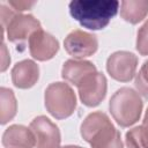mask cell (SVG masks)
<instances>
[{"label": "cell", "mask_w": 148, "mask_h": 148, "mask_svg": "<svg viewBox=\"0 0 148 148\" xmlns=\"http://www.w3.org/2000/svg\"><path fill=\"white\" fill-rule=\"evenodd\" d=\"M118 7L117 0H73L69 2V13L82 27L99 30L109 24Z\"/></svg>", "instance_id": "1"}, {"label": "cell", "mask_w": 148, "mask_h": 148, "mask_svg": "<svg viewBox=\"0 0 148 148\" xmlns=\"http://www.w3.org/2000/svg\"><path fill=\"white\" fill-rule=\"evenodd\" d=\"M82 138L91 148H124L119 131L103 112H92L81 125Z\"/></svg>", "instance_id": "2"}, {"label": "cell", "mask_w": 148, "mask_h": 148, "mask_svg": "<svg viewBox=\"0 0 148 148\" xmlns=\"http://www.w3.org/2000/svg\"><path fill=\"white\" fill-rule=\"evenodd\" d=\"M142 106L143 104L139 94L128 87L118 89L109 102L110 112L121 127H128L135 124L141 116Z\"/></svg>", "instance_id": "3"}, {"label": "cell", "mask_w": 148, "mask_h": 148, "mask_svg": "<svg viewBox=\"0 0 148 148\" xmlns=\"http://www.w3.org/2000/svg\"><path fill=\"white\" fill-rule=\"evenodd\" d=\"M45 106L57 119L69 117L76 108L73 89L65 82H53L45 90Z\"/></svg>", "instance_id": "4"}, {"label": "cell", "mask_w": 148, "mask_h": 148, "mask_svg": "<svg viewBox=\"0 0 148 148\" xmlns=\"http://www.w3.org/2000/svg\"><path fill=\"white\" fill-rule=\"evenodd\" d=\"M76 87L81 102L87 106H96L106 95V77L102 73L94 72L83 77Z\"/></svg>", "instance_id": "5"}, {"label": "cell", "mask_w": 148, "mask_h": 148, "mask_svg": "<svg viewBox=\"0 0 148 148\" xmlns=\"http://www.w3.org/2000/svg\"><path fill=\"white\" fill-rule=\"evenodd\" d=\"M138 57L128 51H117L112 53L106 61V69L111 77L117 81H131L136 71Z\"/></svg>", "instance_id": "6"}, {"label": "cell", "mask_w": 148, "mask_h": 148, "mask_svg": "<svg viewBox=\"0 0 148 148\" xmlns=\"http://www.w3.org/2000/svg\"><path fill=\"white\" fill-rule=\"evenodd\" d=\"M29 128L35 136L37 148H59L61 141L60 131L47 117H36L30 123Z\"/></svg>", "instance_id": "7"}, {"label": "cell", "mask_w": 148, "mask_h": 148, "mask_svg": "<svg viewBox=\"0 0 148 148\" xmlns=\"http://www.w3.org/2000/svg\"><path fill=\"white\" fill-rule=\"evenodd\" d=\"M64 46L68 54L73 56L74 58L81 59L92 56L97 51L98 42L96 36L92 34L82 30H74L65 38Z\"/></svg>", "instance_id": "8"}, {"label": "cell", "mask_w": 148, "mask_h": 148, "mask_svg": "<svg viewBox=\"0 0 148 148\" xmlns=\"http://www.w3.org/2000/svg\"><path fill=\"white\" fill-rule=\"evenodd\" d=\"M59 50V42L44 30L35 31L29 38V51L32 58L45 61L54 57Z\"/></svg>", "instance_id": "9"}, {"label": "cell", "mask_w": 148, "mask_h": 148, "mask_svg": "<svg viewBox=\"0 0 148 148\" xmlns=\"http://www.w3.org/2000/svg\"><path fill=\"white\" fill-rule=\"evenodd\" d=\"M6 29L7 37L10 42L21 43L30 38L35 31L40 30V23L30 14H16Z\"/></svg>", "instance_id": "10"}, {"label": "cell", "mask_w": 148, "mask_h": 148, "mask_svg": "<svg viewBox=\"0 0 148 148\" xmlns=\"http://www.w3.org/2000/svg\"><path fill=\"white\" fill-rule=\"evenodd\" d=\"M39 77V67L32 60H22L12 69V81L15 87L28 89L32 87Z\"/></svg>", "instance_id": "11"}, {"label": "cell", "mask_w": 148, "mask_h": 148, "mask_svg": "<svg viewBox=\"0 0 148 148\" xmlns=\"http://www.w3.org/2000/svg\"><path fill=\"white\" fill-rule=\"evenodd\" d=\"M2 145L6 148H32L36 141L30 128L23 125H12L3 132Z\"/></svg>", "instance_id": "12"}, {"label": "cell", "mask_w": 148, "mask_h": 148, "mask_svg": "<svg viewBox=\"0 0 148 148\" xmlns=\"http://www.w3.org/2000/svg\"><path fill=\"white\" fill-rule=\"evenodd\" d=\"M94 72L97 71L92 62L81 59H69L62 66L61 76L72 84L77 86L83 77Z\"/></svg>", "instance_id": "13"}, {"label": "cell", "mask_w": 148, "mask_h": 148, "mask_svg": "<svg viewBox=\"0 0 148 148\" xmlns=\"http://www.w3.org/2000/svg\"><path fill=\"white\" fill-rule=\"evenodd\" d=\"M148 13V1L147 0H125L121 2L120 15L121 17L132 23H139L142 21Z\"/></svg>", "instance_id": "14"}, {"label": "cell", "mask_w": 148, "mask_h": 148, "mask_svg": "<svg viewBox=\"0 0 148 148\" xmlns=\"http://www.w3.org/2000/svg\"><path fill=\"white\" fill-rule=\"evenodd\" d=\"M17 110L16 98L12 89L1 87L0 89V120L1 124H6L14 118Z\"/></svg>", "instance_id": "15"}, {"label": "cell", "mask_w": 148, "mask_h": 148, "mask_svg": "<svg viewBox=\"0 0 148 148\" xmlns=\"http://www.w3.org/2000/svg\"><path fill=\"white\" fill-rule=\"evenodd\" d=\"M126 145L128 148H148V139L142 126H136L126 133Z\"/></svg>", "instance_id": "16"}, {"label": "cell", "mask_w": 148, "mask_h": 148, "mask_svg": "<svg viewBox=\"0 0 148 148\" xmlns=\"http://www.w3.org/2000/svg\"><path fill=\"white\" fill-rule=\"evenodd\" d=\"M134 84L138 91L148 99V60H146L140 69V72L135 76Z\"/></svg>", "instance_id": "17"}, {"label": "cell", "mask_w": 148, "mask_h": 148, "mask_svg": "<svg viewBox=\"0 0 148 148\" xmlns=\"http://www.w3.org/2000/svg\"><path fill=\"white\" fill-rule=\"evenodd\" d=\"M136 50L142 56H148V21L139 29L136 36Z\"/></svg>", "instance_id": "18"}, {"label": "cell", "mask_w": 148, "mask_h": 148, "mask_svg": "<svg viewBox=\"0 0 148 148\" xmlns=\"http://www.w3.org/2000/svg\"><path fill=\"white\" fill-rule=\"evenodd\" d=\"M8 5L15 12H23L35 5V1H8Z\"/></svg>", "instance_id": "19"}, {"label": "cell", "mask_w": 148, "mask_h": 148, "mask_svg": "<svg viewBox=\"0 0 148 148\" xmlns=\"http://www.w3.org/2000/svg\"><path fill=\"white\" fill-rule=\"evenodd\" d=\"M9 61H10V58L8 57L6 45H5V44H2V65H1V71H2V72L7 68V66H8Z\"/></svg>", "instance_id": "20"}, {"label": "cell", "mask_w": 148, "mask_h": 148, "mask_svg": "<svg viewBox=\"0 0 148 148\" xmlns=\"http://www.w3.org/2000/svg\"><path fill=\"white\" fill-rule=\"evenodd\" d=\"M142 128H143V132H145V134H146V136H147V139H148V109H147V111H146V114H145V117H143V121H142Z\"/></svg>", "instance_id": "21"}, {"label": "cell", "mask_w": 148, "mask_h": 148, "mask_svg": "<svg viewBox=\"0 0 148 148\" xmlns=\"http://www.w3.org/2000/svg\"><path fill=\"white\" fill-rule=\"evenodd\" d=\"M61 148H82V147H79V146H64Z\"/></svg>", "instance_id": "22"}]
</instances>
